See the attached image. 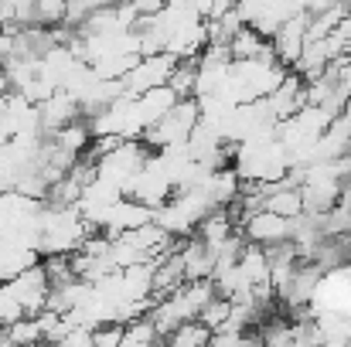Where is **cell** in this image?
I'll use <instances>...</instances> for the list:
<instances>
[{
    "instance_id": "obj_1",
    "label": "cell",
    "mask_w": 351,
    "mask_h": 347,
    "mask_svg": "<svg viewBox=\"0 0 351 347\" xmlns=\"http://www.w3.org/2000/svg\"><path fill=\"white\" fill-rule=\"evenodd\" d=\"M198 119H202L198 99H195V96H184V99H178L160 119H154V123L140 133V140H143L147 146H154V150L171 146V143H184Z\"/></svg>"
},
{
    "instance_id": "obj_2",
    "label": "cell",
    "mask_w": 351,
    "mask_h": 347,
    "mask_svg": "<svg viewBox=\"0 0 351 347\" xmlns=\"http://www.w3.org/2000/svg\"><path fill=\"white\" fill-rule=\"evenodd\" d=\"M147 153H150V146H147L140 136H126L117 150H110V153L96 157V177L113 181L119 191H123V188H126V181H130V177H133L140 167H143Z\"/></svg>"
},
{
    "instance_id": "obj_3",
    "label": "cell",
    "mask_w": 351,
    "mask_h": 347,
    "mask_svg": "<svg viewBox=\"0 0 351 347\" xmlns=\"http://www.w3.org/2000/svg\"><path fill=\"white\" fill-rule=\"evenodd\" d=\"M174 65H178V58H174L171 51L140 55V58H136V65H133V68H130V72H126L119 82H123V89H126L130 96H140V92L154 89V86H164V82L171 79Z\"/></svg>"
},
{
    "instance_id": "obj_4",
    "label": "cell",
    "mask_w": 351,
    "mask_h": 347,
    "mask_svg": "<svg viewBox=\"0 0 351 347\" xmlns=\"http://www.w3.org/2000/svg\"><path fill=\"white\" fill-rule=\"evenodd\" d=\"M48 272H45V266H41V259L34 262V266H27L24 272H17L14 279H7V290H10V296L24 307V317H34L38 310H45V303H48Z\"/></svg>"
},
{
    "instance_id": "obj_5",
    "label": "cell",
    "mask_w": 351,
    "mask_h": 347,
    "mask_svg": "<svg viewBox=\"0 0 351 347\" xmlns=\"http://www.w3.org/2000/svg\"><path fill=\"white\" fill-rule=\"evenodd\" d=\"M239 231L245 235V242H256V245H276V242L290 238V218L259 208V211H252V215L239 225Z\"/></svg>"
},
{
    "instance_id": "obj_6",
    "label": "cell",
    "mask_w": 351,
    "mask_h": 347,
    "mask_svg": "<svg viewBox=\"0 0 351 347\" xmlns=\"http://www.w3.org/2000/svg\"><path fill=\"white\" fill-rule=\"evenodd\" d=\"M38 116H41V133H45V136H51V133H55V129H62L65 123L79 119L82 110H79L75 92H69V89H55L45 103H38Z\"/></svg>"
},
{
    "instance_id": "obj_7",
    "label": "cell",
    "mask_w": 351,
    "mask_h": 347,
    "mask_svg": "<svg viewBox=\"0 0 351 347\" xmlns=\"http://www.w3.org/2000/svg\"><path fill=\"white\" fill-rule=\"evenodd\" d=\"M178 99H181V96H178L167 82H164V86H154V89H147V92H140V96H136V110H140L143 126H150L154 119H160Z\"/></svg>"
},
{
    "instance_id": "obj_8",
    "label": "cell",
    "mask_w": 351,
    "mask_h": 347,
    "mask_svg": "<svg viewBox=\"0 0 351 347\" xmlns=\"http://www.w3.org/2000/svg\"><path fill=\"white\" fill-rule=\"evenodd\" d=\"M232 231H239V225H235L232 211H229V205H215L202 222H198V229H195V235L198 238H205L208 245H219L226 235H232Z\"/></svg>"
},
{
    "instance_id": "obj_9",
    "label": "cell",
    "mask_w": 351,
    "mask_h": 347,
    "mask_svg": "<svg viewBox=\"0 0 351 347\" xmlns=\"http://www.w3.org/2000/svg\"><path fill=\"white\" fill-rule=\"evenodd\" d=\"M235 262H239V269L245 272V279H249L252 286H259V283H269V255H266V248H263V245H256V242H245Z\"/></svg>"
},
{
    "instance_id": "obj_10",
    "label": "cell",
    "mask_w": 351,
    "mask_h": 347,
    "mask_svg": "<svg viewBox=\"0 0 351 347\" xmlns=\"http://www.w3.org/2000/svg\"><path fill=\"white\" fill-rule=\"evenodd\" d=\"M263 208H266V211H276V215H283V218H293V215H300V211H304L300 188H297V184H287V188H276V191H269V194L263 198Z\"/></svg>"
},
{
    "instance_id": "obj_11",
    "label": "cell",
    "mask_w": 351,
    "mask_h": 347,
    "mask_svg": "<svg viewBox=\"0 0 351 347\" xmlns=\"http://www.w3.org/2000/svg\"><path fill=\"white\" fill-rule=\"evenodd\" d=\"M273 44L259 34V31H252V27H239L232 34V41H229V55L232 58H256V55H266Z\"/></svg>"
},
{
    "instance_id": "obj_12",
    "label": "cell",
    "mask_w": 351,
    "mask_h": 347,
    "mask_svg": "<svg viewBox=\"0 0 351 347\" xmlns=\"http://www.w3.org/2000/svg\"><path fill=\"white\" fill-rule=\"evenodd\" d=\"M208 337H212V331L198 317H191V320H181L164 341L171 347H202V344H208Z\"/></svg>"
},
{
    "instance_id": "obj_13",
    "label": "cell",
    "mask_w": 351,
    "mask_h": 347,
    "mask_svg": "<svg viewBox=\"0 0 351 347\" xmlns=\"http://www.w3.org/2000/svg\"><path fill=\"white\" fill-rule=\"evenodd\" d=\"M154 341H160V334H157V327H154V320L147 313L123 324V341H119L123 347H143V344H154Z\"/></svg>"
},
{
    "instance_id": "obj_14",
    "label": "cell",
    "mask_w": 351,
    "mask_h": 347,
    "mask_svg": "<svg viewBox=\"0 0 351 347\" xmlns=\"http://www.w3.org/2000/svg\"><path fill=\"white\" fill-rule=\"evenodd\" d=\"M3 337H7V344H34V341H45V334H41V327H38L34 317H17L14 324L3 327Z\"/></svg>"
},
{
    "instance_id": "obj_15",
    "label": "cell",
    "mask_w": 351,
    "mask_h": 347,
    "mask_svg": "<svg viewBox=\"0 0 351 347\" xmlns=\"http://www.w3.org/2000/svg\"><path fill=\"white\" fill-rule=\"evenodd\" d=\"M229 310H232V300H229V296H222V293H215V296L198 310V320H202L208 331H215V327H222V324H226Z\"/></svg>"
},
{
    "instance_id": "obj_16",
    "label": "cell",
    "mask_w": 351,
    "mask_h": 347,
    "mask_svg": "<svg viewBox=\"0 0 351 347\" xmlns=\"http://www.w3.org/2000/svg\"><path fill=\"white\" fill-rule=\"evenodd\" d=\"M259 341H263V344H293V327H290V320L273 317V320L259 331Z\"/></svg>"
},
{
    "instance_id": "obj_17",
    "label": "cell",
    "mask_w": 351,
    "mask_h": 347,
    "mask_svg": "<svg viewBox=\"0 0 351 347\" xmlns=\"http://www.w3.org/2000/svg\"><path fill=\"white\" fill-rule=\"evenodd\" d=\"M123 341V324L119 320H110V324H99V327H93V344L99 347H119Z\"/></svg>"
},
{
    "instance_id": "obj_18",
    "label": "cell",
    "mask_w": 351,
    "mask_h": 347,
    "mask_svg": "<svg viewBox=\"0 0 351 347\" xmlns=\"http://www.w3.org/2000/svg\"><path fill=\"white\" fill-rule=\"evenodd\" d=\"M10 136H14V133H10V126H7V119L0 116V146H3V143H7Z\"/></svg>"
}]
</instances>
